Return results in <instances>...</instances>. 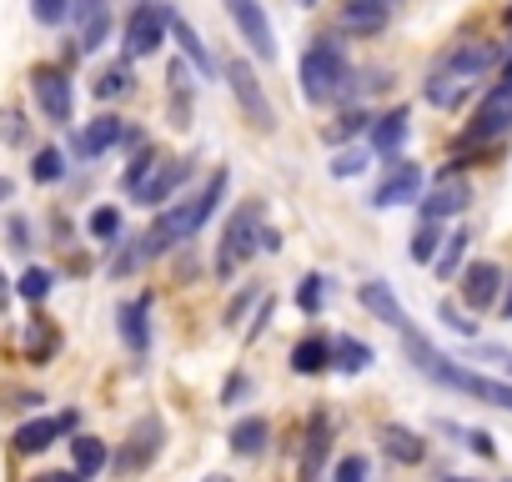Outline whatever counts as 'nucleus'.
I'll list each match as a JSON object with an SVG mask.
<instances>
[{"instance_id": "f257e3e1", "label": "nucleus", "mask_w": 512, "mask_h": 482, "mask_svg": "<svg viewBox=\"0 0 512 482\" xmlns=\"http://www.w3.org/2000/svg\"><path fill=\"white\" fill-rule=\"evenodd\" d=\"M397 337L407 342V362H412L422 377H432V382H442V387H452V392H467V397H477V402H487V407H502V412H512V382H502V377H487V372H467L457 357L437 352V347H432V342L417 332V322H407Z\"/></svg>"}, {"instance_id": "f03ea898", "label": "nucleus", "mask_w": 512, "mask_h": 482, "mask_svg": "<svg viewBox=\"0 0 512 482\" xmlns=\"http://www.w3.org/2000/svg\"><path fill=\"white\" fill-rule=\"evenodd\" d=\"M226 186H231V171H226V166H216L196 196H186V201L166 206V211L151 221V231L141 236V257H161V252L181 247V241H191V236H196V231H201V226L216 216V206H221Z\"/></svg>"}, {"instance_id": "7ed1b4c3", "label": "nucleus", "mask_w": 512, "mask_h": 482, "mask_svg": "<svg viewBox=\"0 0 512 482\" xmlns=\"http://www.w3.org/2000/svg\"><path fill=\"white\" fill-rule=\"evenodd\" d=\"M492 66H497V46H487V41H457V46L427 71L422 96H427L437 111H457V106L477 91L482 71H492Z\"/></svg>"}, {"instance_id": "20e7f679", "label": "nucleus", "mask_w": 512, "mask_h": 482, "mask_svg": "<svg viewBox=\"0 0 512 482\" xmlns=\"http://www.w3.org/2000/svg\"><path fill=\"white\" fill-rule=\"evenodd\" d=\"M352 91V61L342 51L337 36H317L302 56V96L312 106H327V101H342Z\"/></svg>"}, {"instance_id": "39448f33", "label": "nucleus", "mask_w": 512, "mask_h": 482, "mask_svg": "<svg viewBox=\"0 0 512 482\" xmlns=\"http://www.w3.org/2000/svg\"><path fill=\"white\" fill-rule=\"evenodd\" d=\"M262 206H241L226 231H221V252H216V277H231L241 262H251L256 252H262Z\"/></svg>"}, {"instance_id": "423d86ee", "label": "nucleus", "mask_w": 512, "mask_h": 482, "mask_svg": "<svg viewBox=\"0 0 512 482\" xmlns=\"http://www.w3.org/2000/svg\"><path fill=\"white\" fill-rule=\"evenodd\" d=\"M161 442H166V422L156 417V412H146V417H136L131 422V432H126V442L116 447V477H136V472H146L151 462H156V452H161Z\"/></svg>"}, {"instance_id": "0eeeda50", "label": "nucleus", "mask_w": 512, "mask_h": 482, "mask_svg": "<svg viewBox=\"0 0 512 482\" xmlns=\"http://www.w3.org/2000/svg\"><path fill=\"white\" fill-rule=\"evenodd\" d=\"M171 0H141L126 21V56H156V46L171 36Z\"/></svg>"}, {"instance_id": "6e6552de", "label": "nucleus", "mask_w": 512, "mask_h": 482, "mask_svg": "<svg viewBox=\"0 0 512 482\" xmlns=\"http://www.w3.org/2000/svg\"><path fill=\"white\" fill-rule=\"evenodd\" d=\"M221 6H226L236 36L246 41V51L256 61H277V31H272V21L262 11V0H221Z\"/></svg>"}, {"instance_id": "1a4fd4ad", "label": "nucleus", "mask_w": 512, "mask_h": 482, "mask_svg": "<svg viewBox=\"0 0 512 482\" xmlns=\"http://www.w3.org/2000/svg\"><path fill=\"white\" fill-rule=\"evenodd\" d=\"M226 86H231V96H236V106H241V116L256 126V131H277V116H272V101H267V91H262V81H256V71L246 66V61H231L226 66Z\"/></svg>"}, {"instance_id": "9d476101", "label": "nucleus", "mask_w": 512, "mask_h": 482, "mask_svg": "<svg viewBox=\"0 0 512 482\" xmlns=\"http://www.w3.org/2000/svg\"><path fill=\"white\" fill-rule=\"evenodd\" d=\"M507 126H512V86L497 81V86L477 101V116H472V126L462 131V146H472V141H492V136H502Z\"/></svg>"}, {"instance_id": "9b49d317", "label": "nucleus", "mask_w": 512, "mask_h": 482, "mask_svg": "<svg viewBox=\"0 0 512 482\" xmlns=\"http://www.w3.org/2000/svg\"><path fill=\"white\" fill-rule=\"evenodd\" d=\"M467 201H472V186H467L462 166H447V171L432 181L427 201H422V221H447V216H462V211H467Z\"/></svg>"}, {"instance_id": "f8f14e48", "label": "nucleus", "mask_w": 512, "mask_h": 482, "mask_svg": "<svg viewBox=\"0 0 512 482\" xmlns=\"http://www.w3.org/2000/svg\"><path fill=\"white\" fill-rule=\"evenodd\" d=\"M31 91H36V106L46 111V121H56V126L71 121V81H66V71H56V66L31 71Z\"/></svg>"}, {"instance_id": "ddd939ff", "label": "nucleus", "mask_w": 512, "mask_h": 482, "mask_svg": "<svg viewBox=\"0 0 512 482\" xmlns=\"http://www.w3.org/2000/svg\"><path fill=\"white\" fill-rule=\"evenodd\" d=\"M462 307L467 312H487L492 302H497V292H502V267L497 262H472V267H462Z\"/></svg>"}, {"instance_id": "4468645a", "label": "nucleus", "mask_w": 512, "mask_h": 482, "mask_svg": "<svg viewBox=\"0 0 512 482\" xmlns=\"http://www.w3.org/2000/svg\"><path fill=\"white\" fill-rule=\"evenodd\" d=\"M186 176H191V161H186V156H176V161H156V166H151V176H146V181H141V186H136L131 196H136L141 206L171 201V191H176V186H181Z\"/></svg>"}, {"instance_id": "2eb2a0df", "label": "nucleus", "mask_w": 512, "mask_h": 482, "mask_svg": "<svg viewBox=\"0 0 512 482\" xmlns=\"http://www.w3.org/2000/svg\"><path fill=\"white\" fill-rule=\"evenodd\" d=\"M417 191H422V166H417V161H397V171L372 191V206H377V211H392V206L417 201Z\"/></svg>"}, {"instance_id": "dca6fc26", "label": "nucleus", "mask_w": 512, "mask_h": 482, "mask_svg": "<svg viewBox=\"0 0 512 482\" xmlns=\"http://www.w3.org/2000/svg\"><path fill=\"white\" fill-rule=\"evenodd\" d=\"M71 427H76V412H66V417H36V422H21L11 442H16V452L31 457V452H46V447H51L61 432H71Z\"/></svg>"}, {"instance_id": "f3484780", "label": "nucleus", "mask_w": 512, "mask_h": 482, "mask_svg": "<svg viewBox=\"0 0 512 482\" xmlns=\"http://www.w3.org/2000/svg\"><path fill=\"white\" fill-rule=\"evenodd\" d=\"M357 302H362L377 322H387V327H397V332L412 322V317H407V307L392 297V287H387V282H362V287H357Z\"/></svg>"}, {"instance_id": "a211bd4d", "label": "nucleus", "mask_w": 512, "mask_h": 482, "mask_svg": "<svg viewBox=\"0 0 512 482\" xmlns=\"http://www.w3.org/2000/svg\"><path fill=\"white\" fill-rule=\"evenodd\" d=\"M71 16L81 26V51H101L106 31H111V11L106 0H71Z\"/></svg>"}, {"instance_id": "6ab92c4d", "label": "nucleus", "mask_w": 512, "mask_h": 482, "mask_svg": "<svg viewBox=\"0 0 512 482\" xmlns=\"http://www.w3.org/2000/svg\"><path fill=\"white\" fill-rule=\"evenodd\" d=\"M116 141H126V126H121V116H96L71 146H76V156H101V151H111Z\"/></svg>"}, {"instance_id": "aec40b11", "label": "nucleus", "mask_w": 512, "mask_h": 482, "mask_svg": "<svg viewBox=\"0 0 512 482\" xmlns=\"http://www.w3.org/2000/svg\"><path fill=\"white\" fill-rule=\"evenodd\" d=\"M151 297H136V302H126L121 312H116V322H121V337H126V347L131 352H146L151 347Z\"/></svg>"}, {"instance_id": "412c9836", "label": "nucleus", "mask_w": 512, "mask_h": 482, "mask_svg": "<svg viewBox=\"0 0 512 482\" xmlns=\"http://www.w3.org/2000/svg\"><path fill=\"white\" fill-rule=\"evenodd\" d=\"M402 146H407V111L397 106L372 121V156H397Z\"/></svg>"}, {"instance_id": "4be33fe9", "label": "nucleus", "mask_w": 512, "mask_h": 482, "mask_svg": "<svg viewBox=\"0 0 512 482\" xmlns=\"http://www.w3.org/2000/svg\"><path fill=\"white\" fill-rule=\"evenodd\" d=\"M171 41L181 46V56L196 66V76H201V81H211V76H216V61H211V51L201 46V36H196V31L181 21V16H171Z\"/></svg>"}, {"instance_id": "5701e85b", "label": "nucleus", "mask_w": 512, "mask_h": 482, "mask_svg": "<svg viewBox=\"0 0 512 482\" xmlns=\"http://www.w3.org/2000/svg\"><path fill=\"white\" fill-rule=\"evenodd\" d=\"M387 21H392V11L362 6V0H347L342 16H337V26H342V31H357V36H377V31H387Z\"/></svg>"}, {"instance_id": "b1692460", "label": "nucleus", "mask_w": 512, "mask_h": 482, "mask_svg": "<svg viewBox=\"0 0 512 482\" xmlns=\"http://www.w3.org/2000/svg\"><path fill=\"white\" fill-rule=\"evenodd\" d=\"M382 452L392 457V462H407V467H417L422 457H427V442L417 437V432H407V427H382Z\"/></svg>"}, {"instance_id": "393cba45", "label": "nucleus", "mask_w": 512, "mask_h": 482, "mask_svg": "<svg viewBox=\"0 0 512 482\" xmlns=\"http://www.w3.org/2000/svg\"><path fill=\"white\" fill-rule=\"evenodd\" d=\"M327 367H332V342H327V337H302V342L292 347V372L317 377V372H327Z\"/></svg>"}, {"instance_id": "a878e982", "label": "nucleus", "mask_w": 512, "mask_h": 482, "mask_svg": "<svg viewBox=\"0 0 512 482\" xmlns=\"http://www.w3.org/2000/svg\"><path fill=\"white\" fill-rule=\"evenodd\" d=\"M327 447H332V422L327 417H312V427H307V457H302V482H317V472L327 462Z\"/></svg>"}, {"instance_id": "bb28decb", "label": "nucleus", "mask_w": 512, "mask_h": 482, "mask_svg": "<svg viewBox=\"0 0 512 482\" xmlns=\"http://www.w3.org/2000/svg\"><path fill=\"white\" fill-rule=\"evenodd\" d=\"M267 442H272V422L267 417H241L231 427V452H241V457H256Z\"/></svg>"}, {"instance_id": "cd10ccee", "label": "nucleus", "mask_w": 512, "mask_h": 482, "mask_svg": "<svg viewBox=\"0 0 512 482\" xmlns=\"http://www.w3.org/2000/svg\"><path fill=\"white\" fill-rule=\"evenodd\" d=\"M332 367L347 372V377H357V372L372 367V347L357 342V337H332Z\"/></svg>"}, {"instance_id": "c85d7f7f", "label": "nucleus", "mask_w": 512, "mask_h": 482, "mask_svg": "<svg viewBox=\"0 0 512 482\" xmlns=\"http://www.w3.org/2000/svg\"><path fill=\"white\" fill-rule=\"evenodd\" d=\"M467 226H457L447 241H442V252H437V262H432V272H437V282H447V277H457V267H462V252H467Z\"/></svg>"}, {"instance_id": "c756f323", "label": "nucleus", "mask_w": 512, "mask_h": 482, "mask_svg": "<svg viewBox=\"0 0 512 482\" xmlns=\"http://www.w3.org/2000/svg\"><path fill=\"white\" fill-rule=\"evenodd\" d=\"M71 462H76L81 477H96L111 457H106V442H101V437H76V442H71Z\"/></svg>"}, {"instance_id": "7c9ffc66", "label": "nucleus", "mask_w": 512, "mask_h": 482, "mask_svg": "<svg viewBox=\"0 0 512 482\" xmlns=\"http://www.w3.org/2000/svg\"><path fill=\"white\" fill-rule=\"evenodd\" d=\"M442 221H422L417 226V236H412V262H422V267H432L437 262V252H442Z\"/></svg>"}, {"instance_id": "2f4dec72", "label": "nucleus", "mask_w": 512, "mask_h": 482, "mask_svg": "<svg viewBox=\"0 0 512 482\" xmlns=\"http://www.w3.org/2000/svg\"><path fill=\"white\" fill-rule=\"evenodd\" d=\"M362 131H372V116L357 106V111H342V116H337V126H327L322 136H327L332 146H342V141H352V136H362Z\"/></svg>"}, {"instance_id": "473e14b6", "label": "nucleus", "mask_w": 512, "mask_h": 482, "mask_svg": "<svg viewBox=\"0 0 512 482\" xmlns=\"http://www.w3.org/2000/svg\"><path fill=\"white\" fill-rule=\"evenodd\" d=\"M327 292H332V287H327V277H322V272H312V277H302V287H297V307H302L307 317H317V312L327 307Z\"/></svg>"}, {"instance_id": "72a5a7b5", "label": "nucleus", "mask_w": 512, "mask_h": 482, "mask_svg": "<svg viewBox=\"0 0 512 482\" xmlns=\"http://www.w3.org/2000/svg\"><path fill=\"white\" fill-rule=\"evenodd\" d=\"M131 91V66L121 61V66H106L101 76H96V96L101 101H111V96H126Z\"/></svg>"}, {"instance_id": "f704fd0d", "label": "nucleus", "mask_w": 512, "mask_h": 482, "mask_svg": "<svg viewBox=\"0 0 512 482\" xmlns=\"http://www.w3.org/2000/svg\"><path fill=\"white\" fill-rule=\"evenodd\" d=\"M31 176H36L41 186H51V181H61V176H66V156H61L56 146H46V151H36V161H31Z\"/></svg>"}, {"instance_id": "c9c22d12", "label": "nucleus", "mask_w": 512, "mask_h": 482, "mask_svg": "<svg viewBox=\"0 0 512 482\" xmlns=\"http://www.w3.org/2000/svg\"><path fill=\"white\" fill-rule=\"evenodd\" d=\"M51 282H56V277H51L46 267H31V272L16 282V292H21L26 302H46V297H51Z\"/></svg>"}, {"instance_id": "e433bc0d", "label": "nucleus", "mask_w": 512, "mask_h": 482, "mask_svg": "<svg viewBox=\"0 0 512 482\" xmlns=\"http://www.w3.org/2000/svg\"><path fill=\"white\" fill-rule=\"evenodd\" d=\"M367 161H372L367 151L347 146V151H337V161H332V176H337V181H347V176H362V171H367Z\"/></svg>"}, {"instance_id": "4c0bfd02", "label": "nucleus", "mask_w": 512, "mask_h": 482, "mask_svg": "<svg viewBox=\"0 0 512 482\" xmlns=\"http://www.w3.org/2000/svg\"><path fill=\"white\" fill-rule=\"evenodd\" d=\"M31 16L41 26H61V21H71V0H31Z\"/></svg>"}, {"instance_id": "58836bf2", "label": "nucleus", "mask_w": 512, "mask_h": 482, "mask_svg": "<svg viewBox=\"0 0 512 482\" xmlns=\"http://www.w3.org/2000/svg\"><path fill=\"white\" fill-rule=\"evenodd\" d=\"M91 236H101V241L121 236V211H116V206H101V211H91Z\"/></svg>"}, {"instance_id": "ea45409f", "label": "nucleus", "mask_w": 512, "mask_h": 482, "mask_svg": "<svg viewBox=\"0 0 512 482\" xmlns=\"http://www.w3.org/2000/svg\"><path fill=\"white\" fill-rule=\"evenodd\" d=\"M0 141H6V146H21L26 141V116L11 106V111H0Z\"/></svg>"}, {"instance_id": "a19ab883", "label": "nucleus", "mask_w": 512, "mask_h": 482, "mask_svg": "<svg viewBox=\"0 0 512 482\" xmlns=\"http://www.w3.org/2000/svg\"><path fill=\"white\" fill-rule=\"evenodd\" d=\"M156 161H161L156 151H141V156H136V161L126 166V191H136V186H141V181L151 176V166H156Z\"/></svg>"}, {"instance_id": "79ce46f5", "label": "nucleus", "mask_w": 512, "mask_h": 482, "mask_svg": "<svg viewBox=\"0 0 512 482\" xmlns=\"http://www.w3.org/2000/svg\"><path fill=\"white\" fill-rule=\"evenodd\" d=\"M337 482H367V457H357V452L342 457L337 462Z\"/></svg>"}, {"instance_id": "37998d69", "label": "nucleus", "mask_w": 512, "mask_h": 482, "mask_svg": "<svg viewBox=\"0 0 512 482\" xmlns=\"http://www.w3.org/2000/svg\"><path fill=\"white\" fill-rule=\"evenodd\" d=\"M437 317H442V322H447L452 332H462V337H477V327H472V322H467V317H462V312H457L452 302H442V307H437Z\"/></svg>"}, {"instance_id": "c03bdc74", "label": "nucleus", "mask_w": 512, "mask_h": 482, "mask_svg": "<svg viewBox=\"0 0 512 482\" xmlns=\"http://www.w3.org/2000/svg\"><path fill=\"white\" fill-rule=\"evenodd\" d=\"M56 342H61V337H56L51 327H36V332H31V357H36V362H41V357H51V352H56Z\"/></svg>"}, {"instance_id": "a18cd8bd", "label": "nucleus", "mask_w": 512, "mask_h": 482, "mask_svg": "<svg viewBox=\"0 0 512 482\" xmlns=\"http://www.w3.org/2000/svg\"><path fill=\"white\" fill-rule=\"evenodd\" d=\"M272 312H277V307H272V302H262V312H256V322L246 327V342H256V337H262V332H267V322H272Z\"/></svg>"}, {"instance_id": "49530a36", "label": "nucleus", "mask_w": 512, "mask_h": 482, "mask_svg": "<svg viewBox=\"0 0 512 482\" xmlns=\"http://www.w3.org/2000/svg\"><path fill=\"white\" fill-rule=\"evenodd\" d=\"M462 437H467V447H472V452L492 457V437H487V432H462Z\"/></svg>"}, {"instance_id": "de8ad7c7", "label": "nucleus", "mask_w": 512, "mask_h": 482, "mask_svg": "<svg viewBox=\"0 0 512 482\" xmlns=\"http://www.w3.org/2000/svg\"><path fill=\"white\" fill-rule=\"evenodd\" d=\"M251 297H256V292H246V297H236V302H231V307H226V322H231V327H236V322H241V312H246V307H251Z\"/></svg>"}, {"instance_id": "09e8293b", "label": "nucleus", "mask_w": 512, "mask_h": 482, "mask_svg": "<svg viewBox=\"0 0 512 482\" xmlns=\"http://www.w3.org/2000/svg\"><path fill=\"white\" fill-rule=\"evenodd\" d=\"M482 357H492L502 372H512V352H502V347H482Z\"/></svg>"}, {"instance_id": "8fccbe9b", "label": "nucleus", "mask_w": 512, "mask_h": 482, "mask_svg": "<svg viewBox=\"0 0 512 482\" xmlns=\"http://www.w3.org/2000/svg\"><path fill=\"white\" fill-rule=\"evenodd\" d=\"M36 482H86V477L81 472H41Z\"/></svg>"}, {"instance_id": "3c124183", "label": "nucleus", "mask_w": 512, "mask_h": 482, "mask_svg": "<svg viewBox=\"0 0 512 482\" xmlns=\"http://www.w3.org/2000/svg\"><path fill=\"white\" fill-rule=\"evenodd\" d=\"M262 252H282V231H272V226L262 231Z\"/></svg>"}, {"instance_id": "603ef678", "label": "nucleus", "mask_w": 512, "mask_h": 482, "mask_svg": "<svg viewBox=\"0 0 512 482\" xmlns=\"http://www.w3.org/2000/svg\"><path fill=\"white\" fill-rule=\"evenodd\" d=\"M11 247H31V241H26V221H11Z\"/></svg>"}, {"instance_id": "864d4df0", "label": "nucleus", "mask_w": 512, "mask_h": 482, "mask_svg": "<svg viewBox=\"0 0 512 482\" xmlns=\"http://www.w3.org/2000/svg\"><path fill=\"white\" fill-rule=\"evenodd\" d=\"M241 392H246V377H231V382H226V402H236Z\"/></svg>"}, {"instance_id": "5fc2aeb1", "label": "nucleus", "mask_w": 512, "mask_h": 482, "mask_svg": "<svg viewBox=\"0 0 512 482\" xmlns=\"http://www.w3.org/2000/svg\"><path fill=\"white\" fill-rule=\"evenodd\" d=\"M502 317L512 322V282H507V297H502Z\"/></svg>"}, {"instance_id": "6e6d98bb", "label": "nucleus", "mask_w": 512, "mask_h": 482, "mask_svg": "<svg viewBox=\"0 0 512 482\" xmlns=\"http://www.w3.org/2000/svg\"><path fill=\"white\" fill-rule=\"evenodd\" d=\"M362 6H382V11H392V6H402V0H362Z\"/></svg>"}, {"instance_id": "4d7b16f0", "label": "nucleus", "mask_w": 512, "mask_h": 482, "mask_svg": "<svg viewBox=\"0 0 512 482\" xmlns=\"http://www.w3.org/2000/svg\"><path fill=\"white\" fill-rule=\"evenodd\" d=\"M0 307H6V277H0Z\"/></svg>"}, {"instance_id": "13d9d810", "label": "nucleus", "mask_w": 512, "mask_h": 482, "mask_svg": "<svg viewBox=\"0 0 512 482\" xmlns=\"http://www.w3.org/2000/svg\"><path fill=\"white\" fill-rule=\"evenodd\" d=\"M206 482H231V477H221V472H211V477H206Z\"/></svg>"}, {"instance_id": "bf43d9fd", "label": "nucleus", "mask_w": 512, "mask_h": 482, "mask_svg": "<svg viewBox=\"0 0 512 482\" xmlns=\"http://www.w3.org/2000/svg\"><path fill=\"white\" fill-rule=\"evenodd\" d=\"M502 81H507V86H512V66H507V71H502Z\"/></svg>"}, {"instance_id": "052dcab7", "label": "nucleus", "mask_w": 512, "mask_h": 482, "mask_svg": "<svg viewBox=\"0 0 512 482\" xmlns=\"http://www.w3.org/2000/svg\"><path fill=\"white\" fill-rule=\"evenodd\" d=\"M447 482H472V477H447Z\"/></svg>"}, {"instance_id": "680f3d73", "label": "nucleus", "mask_w": 512, "mask_h": 482, "mask_svg": "<svg viewBox=\"0 0 512 482\" xmlns=\"http://www.w3.org/2000/svg\"><path fill=\"white\" fill-rule=\"evenodd\" d=\"M507 26H512V6H507Z\"/></svg>"}, {"instance_id": "e2e57ef3", "label": "nucleus", "mask_w": 512, "mask_h": 482, "mask_svg": "<svg viewBox=\"0 0 512 482\" xmlns=\"http://www.w3.org/2000/svg\"><path fill=\"white\" fill-rule=\"evenodd\" d=\"M302 6H317V0H302Z\"/></svg>"}]
</instances>
